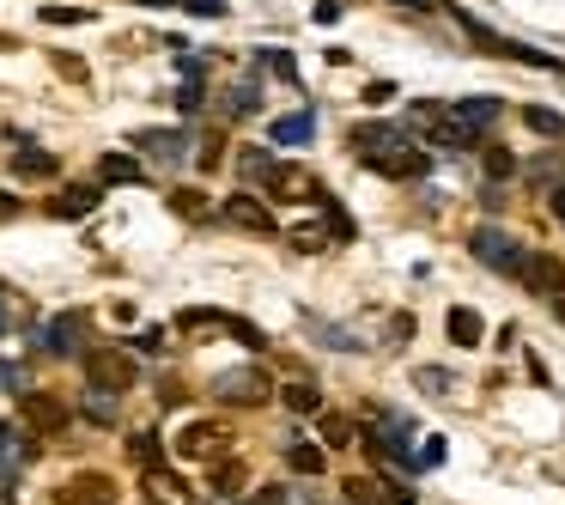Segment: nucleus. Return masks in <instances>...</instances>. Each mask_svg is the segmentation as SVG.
Returning a JSON list of instances; mask_svg holds the SVG:
<instances>
[{
	"label": "nucleus",
	"instance_id": "nucleus-1",
	"mask_svg": "<svg viewBox=\"0 0 565 505\" xmlns=\"http://www.w3.org/2000/svg\"><path fill=\"white\" fill-rule=\"evenodd\" d=\"M353 153H359L377 177H426V171H432L426 147H414V140L401 134L395 122H365V128H353Z\"/></svg>",
	"mask_w": 565,
	"mask_h": 505
},
{
	"label": "nucleus",
	"instance_id": "nucleus-2",
	"mask_svg": "<svg viewBox=\"0 0 565 505\" xmlns=\"http://www.w3.org/2000/svg\"><path fill=\"white\" fill-rule=\"evenodd\" d=\"M456 25H462L468 43H480L487 55H505V61H517V67H541V74H565V67H559L547 49H529V43H517V37H499V31H487L480 19H468V13H456Z\"/></svg>",
	"mask_w": 565,
	"mask_h": 505
},
{
	"label": "nucleus",
	"instance_id": "nucleus-3",
	"mask_svg": "<svg viewBox=\"0 0 565 505\" xmlns=\"http://www.w3.org/2000/svg\"><path fill=\"white\" fill-rule=\"evenodd\" d=\"M468 256H480V262H487L493 274H523V244L511 238V232H499V226H474L468 232Z\"/></svg>",
	"mask_w": 565,
	"mask_h": 505
},
{
	"label": "nucleus",
	"instance_id": "nucleus-4",
	"mask_svg": "<svg viewBox=\"0 0 565 505\" xmlns=\"http://www.w3.org/2000/svg\"><path fill=\"white\" fill-rule=\"evenodd\" d=\"M86 378H92V390H110V396H122L134 378H140V366L128 353H116V347H98V353H86Z\"/></svg>",
	"mask_w": 565,
	"mask_h": 505
},
{
	"label": "nucleus",
	"instance_id": "nucleus-5",
	"mask_svg": "<svg viewBox=\"0 0 565 505\" xmlns=\"http://www.w3.org/2000/svg\"><path fill=\"white\" fill-rule=\"evenodd\" d=\"M499 116H505L499 98H456V104H450V122H456V140H462V147H474V140L487 134Z\"/></svg>",
	"mask_w": 565,
	"mask_h": 505
},
{
	"label": "nucleus",
	"instance_id": "nucleus-6",
	"mask_svg": "<svg viewBox=\"0 0 565 505\" xmlns=\"http://www.w3.org/2000/svg\"><path fill=\"white\" fill-rule=\"evenodd\" d=\"M177 323H183V335H237L244 347H262V329H256V323L225 317V311H183Z\"/></svg>",
	"mask_w": 565,
	"mask_h": 505
},
{
	"label": "nucleus",
	"instance_id": "nucleus-7",
	"mask_svg": "<svg viewBox=\"0 0 565 505\" xmlns=\"http://www.w3.org/2000/svg\"><path fill=\"white\" fill-rule=\"evenodd\" d=\"M213 396H219V402H244V408H262V402L274 396V384L262 378V366H237V372H225V378L213 384Z\"/></svg>",
	"mask_w": 565,
	"mask_h": 505
},
{
	"label": "nucleus",
	"instance_id": "nucleus-8",
	"mask_svg": "<svg viewBox=\"0 0 565 505\" xmlns=\"http://www.w3.org/2000/svg\"><path fill=\"white\" fill-rule=\"evenodd\" d=\"M219 213H225V220H231L237 232H256V238H268V232H274V213H268L256 195H225V207H219Z\"/></svg>",
	"mask_w": 565,
	"mask_h": 505
},
{
	"label": "nucleus",
	"instance_id": "nucleus-9",
	"mask_svg": "<svg viewBox=\"0 0 565 505\" xmlns=\"http://www.w3.org/2000/svg\"><path fill=\"white\" fill-rule=\"evenodd\" d=\"M225 451V426L219 420H189L177 432V457H219Z\"/></svg>",
	"mask_w": 565,
	"mask_h": 505
},
{
	"label": "nucleus",
	"instance_id": "nucleus-10",
	"mask_svg": "<svg viewBox=\"0 0 565 505\" xmlns=\"http://www.w3.org/2000/svg\"><path fill=\"white\" fill-rule=\"evenodd\" d=\"M262 189H268L274 201H316V195H322L316 177H310V171H292V165H274V171L262 177Z\"/></svg>",
	"mask_w": 565,
	"mask_h": 505
},
{
	"label": "nucleus",
	"instance_id": "nucleus-11",
	"mask_svg": "<svg viewBox=\"0 0 565 505\" xmlns=\"http://www.w3.org/2000/svg\"><path fill=\"white\" fill-rule=\"evenodd\" d=\"M517 280L529 286V293H547V299H553V293H565V262H559V256H547V250H535V256L523 262V274H517Z\"/></svg>",
	"mask_w": 565,
	"mask_h": 505
},
{
	"label": "nucleus",
	"instance_id": "nucleus-12",
	"mask_svg": "<svg viewBox=\"0 0 565 505\" xmlns=\"http://www.w3.org/2000/svg\"><path fill=\"white\" fill-rule=\"evenodd\" d=\"M55 499L61 505H116V481L110 475H73Z\"/></svg>",
	"mask_w": 565,
	"mask_h": 505
},
{
	"label": "nucleus",
	"instance_id": "nucleus-13",
	"mask_svg": "<svg viewBox=\"0 0 565 505\" xmlns=\"http://www.w3.org/2000/svg\"><path fill=\"white\" fill-rule=\"evenodd\" d=\"M408 116H414V134L438 140V147H462V140H456V122H450V104H414Z\"/></svg>",
	"mask_w": 565,
	"mask_h": 505
},
{
	"label": "nucleus",
	"instance_id": "nucleus-14",
	"mask_svg": "<svg viewBox=\"0 0 565 505\" xmlns=\"http://www.w3.org/2000/svg\"><path fill=\"white\" fill-rule=\"evenodd\" d=\"M79 341H86V317H79V311H61V317L37 335V347H49V353H79Z\"/></svg>",
	"mask_w": 565,
	"mask_h": 505
},
{
	"label": "nucleus",
	"instance_id": "nucleus-15",
	"mask_svg": "<svg viewBox=\"0 0 565 505\" xmlns=\"http://www.w3.org/2000/svg\"><path fill=\"white\" fill-rule=\"evenodd\" d=\"M19 420H25L31 432H61V426H67V408H61L55 396H25V402H19Z\"/></svg>",
	"mask_w": 565,
	"mask_h": 505
},
{
	"label": "nucleus",
	"instance_id": "nucleus-16",
	"mask_svg": "<svg viewBox=\"0 0 565 505\" xmlns=\"http://www.w3.org/2000/svg\"><path fill=\"white\" fill-rule=\"evenodd\" d=\"M37 457V439L25 426H13V420H0V469H19V463H31Z\"/></svg>",
	"mask_w": 565,
	"mask_h": 505
},
{
	"label": "nucleus",
	"instance_id": "nucleus-17",
	"mask_svg": "<svg viewBox=\"0 0 565 505\" xmlns=\"http://www.w3.org/2000/svg\"><path fill=\"white\" fill-rule=\"evenodd\" d=\"M134 147H140V153H152V159H171V165H177V159L189 153V140H183V134H171V128H146V134H134Z\"/></svg>",
	"mask_w": 565,
	"mask_h": 505
},
{
	"label": "nucleus",
	"instance_id": "nucleus-18",
	"mask_svg": "<svg viewBox=\"0 0 565 505\" xmlns=\"http://www.w3.org/2000/svg\"><path fill=\"white\" fill-rule=\"evenodd\" d=\"M268 134H274V147H310V134H316V116H310V110H292V116H280V122H274Z\"/></svg>",
	"mask_w": 565,
	"mask_h": 505
},
{
	"label": "nucleus",
	"instance_id": "nucleus-19",
	"mask_svg": "<svg viewBox=\"0 0 565 505\" xmlns=\"http://www.w3.org/2000/svg\"><path fill=\"white\" fill-rule=\"evenodd\" d=\"M146 493H152V499H165V505H189V499H195L183 475H171V469H158V463L146 469Z\"/></svg>",
	"mask_w": 565,
	"mask_h": 505
},
{
	"label": "nucleus",
	"instance_id": "nucleus-20",
	"mask_svg": "<svg viewBox=\"0 0 565 505\" xmlns=\"http://www.w3.org/2000/svg\"><path fill=\"white\" fill-rule=\"evenodd\" d=\"M13 177H25V183H49V177H55V159H49L43 147H19V153H13Z\"/></svg>",
	"mask_w": 565,
	"mask_h": 505
},
{
	"label": "nucleus",
	"instance_id": "nucleus-21",
	"mask_svg": "<svg viewBox=\"0 0 565 505\" xmlns=\"http://www.w3.org/2000/svg\"><path fill=\"white\" fill-rule=\"evenodd\" d=\"M92 207H98V189H61L55 195V220H86Z\"/></svg>",
	"mask_w": 565,
	"mask_h": 505
},
{
	"label": "nucleus",
	"instance_id": "nucleus-22",
	"mask_svg": "<svg viewBox=\"0 0 565 505\" xmlns=\"http://www.w3.org/2000/svg\"><path fill=\"white\" fill-rule=\"evenodd\" d=\"M98 177H104V183H140L146 171H140L128 153H104V159H98Z\"/></svg>",
	"mask_w": 565,
	"mask_h": 505
},
{
	"label": "nucleus",
	"instance_id": "nucleus-23",
	"mask_svg": "<svg viewBox=\"0 0 565 505\" xmlns=\"http://www.w3.org/2000/svg\"><path fill=\"white\" fill-rule=\"evenodd\" d=\"M444 329H450V341H456V347H474L480 335H487L474 311H450V323H444Z\"/></svg>",
	"mask_w": 565,
	"mask_h": 505
},
{
	"label": "nucleus",
	"instance_id": "nucleus-24",
	"mask_svg": "<svg viewBox=\"0 0 565 505\" xmlns=\"http://www.w3.org/2000/svg\"><path fill=\"white\" fill-rule=\"evenodd\" d=\"M280 402H286L292 414H322V396H316V384H286V390H280Z\"/></svg>",
	"mask_w": 565,
	"mask_h": 505
},
{
	"label": "nucleus",
	"instance_id": "nucleus-25",
	"mask_svg": "<svg viewBox=\"0 0 565 505\" xmlns=\"http://www.w3.org/2000/svg\"><path fill=\"white\" fill-rule=\"evenodd\" d=\"M523 122H529L535 134H547V140H565V116H553L547 104H529V110H523Z\"/></svg>",
	"mask_w": 565,
	"mask_h": 505
},
{
	"label": "nucleus",
	"instance_id": "nucleus-26",
	"mask_svg": "<svg viewBox=\"0 0 565 505\" xmlns=\"http://www.w3.org/2000/svg\"><path fill=\"white\" fill-rule=\"evenodd\" d=\"M244 481H250L244 463H219V469H213V493H219V499H225V493H244Z\"/></svg>",
	"mask_w": 565,
	"mask_h": 505
},
{
	"label": "nucleus",
	"instance_id": "nucleus-27",
	"mask_svg": "<svg viewBox=\"0 0 565 505\" xmlns=\"http://www.w3.org/2000/svg\"><path fill=\"white\" fill-rule=\"evenodd\" d=\"M359 432H353V420L347 414H322V445H353Z\"/></svg>",
	"mask_w": 565,
	"mask_h": 505
},
{
	"label": "nucleus",
	"instance_id": "nucleus-28",
	"mask_svg": "<svg viewBox=\"0 0 565 505\" xmlns=\"http://www.w3.org/2000/svg\"><path fill=\"white\" fill-rule=\"evenodd\" d=\"M298 475H322V463H329V457H322V445H292V457H286Z\"/></svg>",
	"mask_w": 565,
	"mask_h": 505
},
{
	"label": "nucleus",
	"instance_id": "nucleus-29",
	"mask_svg": "<svg viewBox=\"0 0 565 505\" xmlns=\"http://www.w3.org/2000/svg\"><path fill=\"white\" fill-rule=\"evenodd\" d=\"M256 61H262V67H268V74H274V80H298V61H292V55H286V49H262V55H256Z\"/></svg>",
	"mask_w": 565,
	"mask_h": 505
},
{
	"label": "nucleus",
	"instance_id": "nucleus-30",
	"mask_svg": "<svg viewBox=\"0 0 565 505\" xmlns=\"http://www.w3.org/2000/svg\"><path fill=\"white\" fill-rule=\"evenodd\" d=\"M256 104H262V92H256V80H244V86H231V92H225V110H237V116H250Z\"/></svg>",
	"mask_w": 565,
	"mask_h": 505
},
{
	"label": "nucleus",
	"instance_id": "nucleus-31",
	"mask_svg": "<svg viewBox=\"0 0 565 505\" xmlns=\"http://www.w3.org/2000/svg\"><path fill=\"white\" fill-rule=\"evenodd\" d=\"M86 414H92L98 426H116V396H110V390H92V396H86Z\"/></svg>",
	"mask_w": 565,
	"mask_h": 505
},
{
	"label": "nucleus",
	"instance_id": "nucleus-32",
	"mask_svg": "<svg viewBox=\"0 0 565 505\" xmlns=\"http://www.w3.org/2000/svg\"><path fill=\"white\" fill-rule=\"evenodd\" d=\"M86 7H43V25H86Z\"/></svg>",
	"mask_w": 565,
	"mask_h": 505
},
{
	"label": "nucleus",
	"instance_id": "nucleus-33",
	"mask_svg": "<svg viewBox=\"0 0 565 505\" xmlns=\"http://www.w3.org/2000/svg\"><path fill=\"white\" fill-rule=\"evenodd\" d=\"M171 207H177V213H189V220H201V213H207V195H195V189H177V195H171Z\"/></svg>",
	"mask_w": 565,
	"mask_h": 505
},
{
	"label": "nucleus",
	"instance_id": "nucleus-34",
	"mask_svg": "<svg viewBox=\"0 0 565 505\" xmlns=\"http://www.w3.org/2000/svg\"><path fill=\"white\" fill-rule=\"evenodd\" d=\"M55 74L73 80V86H86V61H79V55H55Z\"/></svg>",
	"mask_w": 565,
	"mask_h": 505
},
{
	"label": "nucleus",
	"instance_id": "nucleus-35",
	"mask_svg": "<svg viewBox=\"0 0 565 505\" xmlns=\"http://www.w3.org/2000/svg\"><path fill=\"white\" fill-rule=\"evenodd\" d=\"M128 451H134V457H140L146 469L158 463V439H152V432H134V439H128Z\"/></svg>",
	"mask_w": 565,
	"mask_h": 505
},
{
	"label": "nucleus",
	"instance_id": "nucleus-36",
	"mask_svg": "<svg viewBox=\"0 0 565 505\" xmlns=\"http://www.w3.org/2000/svg\"><path fill=\"white\" fill-rule=\"evenodd\" d=\"M444 451H450V445H444L438 432H432V439H426V445H420L414 457H420V469H438V463H444Z\"/></svg>",
	"mask_w": 565,
	"mask_h": 505
},
{
	"label": "nucleus",
	"instance_id": "nucleus-37",
	"mask_svg": "<svg viewBox=\"0 0 565 505\" xmlns=\"http://www.w3.org/2000/svg\"><path fill=\"white\" fill-rule=\"evenodd\" d=\"M292 244H298V250H322V244H329V232H322V226H298Z\"/></svg>",
	"mask_w": 565,
	"mask_h": 505
},
{
	"label": "nucleus",
	"instance_id": "nucleus-38",
	"mask_svg": "<svg viewBox=\"0 0 565 505\" xmlns=\"http://www.w3.org/2000/svg\"><path fill=\"white\" fill-rule=\"evenodd\" d=\"M487 171H493V177H511V171H517V159H511V153H499V147H493V153H487Z\"/></svg>",
	"mask_w": 565,
	"mask_h": 505
},
{
	"label": "nucleus",
	"instance_id": "nucleus-39",
	"mask_svg": "<svg viewBox=\"0 0 565 505\" xmlns=\"http://www.w3.org/2000/svg\"><path fill=\"white\" fill-rule=\"evenodd\" d=\"M310 19H316V25H335V19H341V0H316Z\"/></svg>",
	"mask_w": 565,
	"mask_h": 505
},
{
	"label": "nucleus",
	"instance_id": "nucleus-40",
	"mask_svg": "<svg viewBox=\"0 0 565 505\" xmlns=\"http://www.w3.org/2000/svg\"><path fill=\"white\" fill-rule=\"evenodd\" d=\"M177 7H189V13H207V19H219V13H225V0H177Z\"/></svg>",
	"mask_w": 565,
	"mask_h": 505
},
{
	"label": "nucleus",
	"instance_id": "nucleus-41",
	"mask_svg": "<svg viewBox=\"0 0 565 505\" xmlns=\"http://www.w3.org/2000/svg\"><path fill=\"white\" fill-rule=\"evenodd\" d=\"M0 384H7V390H13V384H25V366H13V359H0Z\"/></svg>",
	"mask_w": 565,
	"mask_h": 505
},
{
	"label": "nucleus",
	"instance_id": "nucleus-42",
	"mask_svg": "<svg viewBox=\"0 0 565 505\" xmlns=\"http://www.w3.org/2000/svg\"><path fill=\"white\" fill-rule=\"evenodd\" d=\"M13 213H19V195H7V189H0V226H7Z\"/></svg>",
	"mask_w": 565,
	"mask_h": 505
},
{
	"label": "nucleus",
	"instance_id": "nucleus-43",
	"mask_svg": "<svg viewBox=\"0 0 565 505\" xmlns=\"http://www.w3.org/2000/svg\"><path fill=\"white\" fill-rule=\"evenodd\" d=\"M547 207H553V220L565 226V189H553V195H547Z\"/></svg>",
	"mask_w": 565,
	"mask_h": 505
},
{
	"label": "nucleus",
	"instance_id": "nucleus-44",
	"mask_svg": "<svg viewBox=\"0 0 565 505\" xmlns=\"http://www.w3.org/2000/svg\"><path fill=\"white\" fill-rule=\"evenodd\" d=\"M7 329H13V305H7V299H0V335H7Z\"/></svg>",
	"mask_w": 565,
	"mask_h": 505
},
{
	"label": "nucleus",
	"instance_id": "nucleus-45",
	"mask_svg": "<svg viewBox=\"0 0 565 505\" xmlns=\"http://www.w3.org/2000/svg\"><path fill=\"white\" fill-rule=\"evenodd\" d=\"M395 7H414V13H420V7H432V0H395Z\"/></svg>",
	"mask_w": 565,
	"mask_h": 505
}]
</instances>
